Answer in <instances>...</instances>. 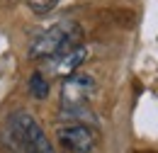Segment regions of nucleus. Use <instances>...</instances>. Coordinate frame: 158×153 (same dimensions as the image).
Instances as JSON below:
<instances>
[{
	"mask_svg": "<svg viewBox=\"0 0 158 153\" xmlns=\"http://www.w3.org/2000/svg\"><path fill=\"white\" fill-rule=\"evenodd\" d=\"M29 93L37 97V100H46L49 97V83L41 73H32L29 78Z\"/></svg>",
	"mask_w": 158,
	"mask_h": 153,
	"instance_id": "6",
	"label": "nucleus"
},
{
	"mask_svg": "<svg viewBox=\"0 0 158 153\" xmlns=\"http://www.w3.org/2000/svg\"><path fill=\"white\" fill-rule=\"evenodd\" d=\"M56 2H59V0H29L32 10H37V12H49Z\"/></svg>",
	"mask_w": 158,
	"mask_h": 153,
	"instance_id": "7",
	"label": "nucleus"
},
{
	"mask_svg": "<svg viewBox=\"0 0 158 153\" xmlns=\"http://www.w3.org/2000/svg\"><path fill=\"white\" fill-rule=\"evenodd\" d=\"M80 39V27L73 19H63L56 22L54 27H49L46 32H41L39 37L32 41L29 46V56L32 58H56L71 49L78 46Z\"/></svg>",
	"mask_w": 158,
	"mask_h": 153,
	"instance_id": "2",
	"label": "nucleus"
},
{
	"mask_svg": "<svg viewBox=\"0 0 158 153\" xmlns=\"http://www.w3.org/2000/svg\"><path fill=\"white\" fill-rule=\"evenodd\" d=\"M85 56H88V49H85V46H76V49H71V51H66V54L56 56L54 71H56L59 76H73L76 68L85 61Z\"/></svg>",
	"mask_w": 158,
	"mask_h": 153,
	"instance_id": "5",
	"label": "nucleus"
},
{
	"mask_svg": "<svg viewBox=\"0 0 158 153\" xmlns=\"http://www.w3.org/2000/svg\"><path fill=\"white\" fill-rule=\"evenodd\" d=\"M93 88H95L93 78L85 76V73H73V76H68V80L63 83V110L85 107L88 95L93 93Z\"/></svg>",
	"mask_w": 158,
	"mask_h": 153,
	"instance_id": "4",
	"label": "nucleus"
},
{
	"mask_svg": "<svg viewBox=\"0 0 158 153\" xmlns=\"http://www.w3.org/2000/svg\"><path fill=\"white\" fill-rule=\"evenodd\" d=\"M59 141L71 153H90L95 148V131L88 124H68L59 129Z\"/></svg>",
	"mask_w": 158,
	"mask_h": 153,
	"instance_id": "3",
	"label": "nucleus"
},
{
	"mask_svg": "<svg viewBox=\"0 0 158 153\" xmlns=\"http://www.w3.org/2000/svg\"><path fill=\"white\" fill-rule=\"evenodd\" d=\"M5 139L15 153H56L54 143L44 134V129L27 112H15L7 119Z\"/></svg>",
	"mask_w": 158,
	"mask_h": 153,
	"instance_id": "1",
	"label": "nucleus"
}]
</instances>
